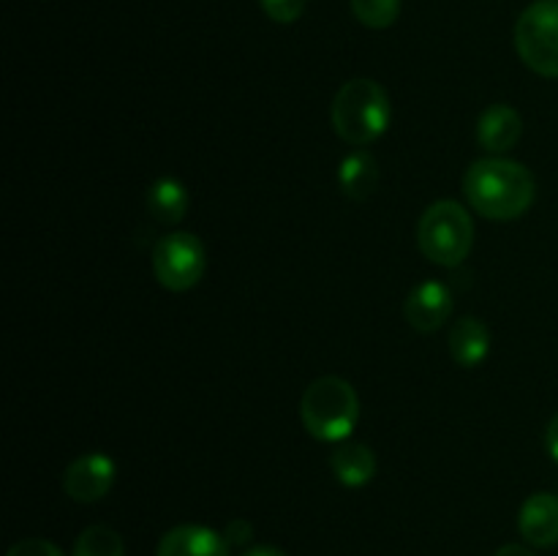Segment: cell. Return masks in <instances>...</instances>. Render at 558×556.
<instances>
[{"instance_id":"cell-1","label":"cell","mask_w":558,"mask_h":556,"mask_svg":"<svg viewBox=\"0 0 558 556\" xmlns=\"http://www.w3.org/2000/svg\"><path fill=\"white\" fill-rule=\"evenodd\" d=\"M463 196L490 221H515L534 205L537 183L523 164L505 156H488L466 169Z\"/></svg>"},{"instance_id":"cell-2","label":"cell","mask_w":558,"mask_h":556,"mask_svg":"<svg viewBox=\"0 0 558 556\" xmlns=\"http://www.w3.org/2000/svg\"><path fill=\"white\" fill-rule=\"evenodd\" d=\"M332 129L347 145L365 147L379 140L392 118V104L385 87L374 80L343 82L341 90L332 98Z\"/></svg>"},{"instance_id":"cell-3","label":"cell","mask_w":558,"mask_h":556,"mask_svg":"<svg viewBox=\"0 0 558 556\" xmlns=\"http://www.w3.org/2000/svg\"><path fill=\"white\" fill-rule=\"evenodd\" d=\"M300 420L314 439L347 442L360 420V398L341 376H319L300 398Z\"/></svg>"},{"instance_id":"cell-4","label":"cell","mask_w":558,"mask_h":556,"mask_svg":"<svg viewBox=\"0 0 558 556\" xmlns=\"http://www.w3.org/2000/svg\"><path fill=\"white\" fill-rule=\"evenodd\" d=\"M417 243L425 259L439 267H458L466 262L474 245V221L456 200H439L425 207L417 223Z\"/></svg>"},{"instance_id":"cell-5","label":"cell","mask_w":558,"mask_h":556,"mask_svg":"<svg viewBox=\"0 0 558 556\" xmlns=\"http://www.w3.org/2000/svg\"><path fill=\"white\" fill-rule=\"evenodd\" d=\"M518 58L534 74L558 80V0H534L515 22Z\"/></svg>"},{"instance_id":"cell-6","label":"cell","mask_w":558,"mask_h":556,"mask_svg":"<svg viewBox=\"0 0 558 556\" xmlns=\"http://www.w3.org/2000/svg\"><path fill=\"white\" fill-rule=\"evenodd\" d=\"M153 273L169 292H189L202 281L207 267L205 245L191 232H169L153 245Z\"/></svg>"},{"instance_id":"cell-7","label":"cell","mask_w":558,"mask_h":556,"mask_svg":"<svg viewBox=\"0 0 558 556\" xmlns=\"http://www.w3.org/2000/svg\"><path fill=\"white\" fill-rule=\"evenodd\" d=\"M114 474H118V467L112 458L104 452H85L65 467L63 491L69 499L80 505H93L112 491Z\"/></svg>"},{"instance_id":"cell-8","label":"cell","mask_w":558,"mask_h":556,"mask_svg":"<svg viewBox=\"0 0 558 556\" xmlns=\"http://www.w3.org/2000/svg\"><path fill=\"white\" fill-rule=\"evenodd\" d=\"M156 556H232V545L216 529L180 523L158 540Z\"/></svg>"},{"instance_id":"cell-9","label":"cell","mask_w":558,"mask_h":556,"mask_svg":"<svg viewBox=\"0 0 558 556\" xmlns=\"http://www.w3.org/2000/svg\"><path fill=\"white\" fill-rule=\"evenodd\" d=\"M452 314V292L441 281H425L409 292L407 322L417 333H436Z\"/></svg>"},{"instance_id":"cell-10","label":"cell","mask_w":558,"mask_h":556,"mask_svg":"<svg viewBox=\"0 0 558 556\" xmlns=\"http://www.w3.org/2000/svg\"><path fill=\"white\" fill-rule=\"evenodd\" d=\"M518 532L534 548H554L558 545V496L532 494L518 512Z\"/></svg>"},{"instance_id":"cell-11","label":"cell","mask_w":558,"mask_h":556,"mask_svg":"<svg viewBox=\"0 0 558 556\" xmlns=\"http://www.w3.org/2000/svg\"><path fill=\"white\" fill-rule=\"evenodd\" d=\"M523 136V118L510 104H490L477 120V142L483 150L501 156L512 150Z\"/></svg>"},{"instance_id":"cell-12","label":"cell","mask_w":558,"mask_h":556,"mask_svg":"<svg viewBox=\"0 0 558 556\" xmlns=\"http://www.w3.org/2000/svg\"><path fill=\"white\" fill-rule=\"evenodd\" d=\"M330 469L347 488H363L376 474V456L363 442H338L330 452Z\"/></svg>"},{"instance_id":"cell-13","label":"cell","mask_w":558,"mask_h":556,"mask_svg":"<svg viewBox=\"0 0 558 556\" xmlns=\"http://www.w3.org/2000/svg\"><path fill=\"white\" fill-rule=\"evenodd\" d=\"M490 352V330L477 316H461L450 330V354L461 368H477Z\"/></svg>"},{"instance_id":"cell-14","label":"cell","mask_w":558,"mask_h":556,"mask_svg":"<svg viewBox=\"0 0 558 556\" xmlns=\"http://www.w3.org/2000/svg\"><path fill=\"white\" fill-rule=\"evenodd\" d=\"M338 185H341L349 200H371L374 191L379 189V164H376V158L363 147L343 156L341 167H338Z\"/></svg>"},{"instance_id":"cell-15","label":"cell","mask_w":558,"mask_h":556,"mask_svg":"<svg viewBox=\"0 0 558 556\" xmlns=\"http://www.w3.org/2000/svg\"><path fill=\"white\" fill-rule=\"evenodd\" d=\"M147 213L156 218L158 223H167V227H174L185 218L191 205L189 189L180 183L178 178H158L156 183L147 189Z\"/></svg>"},{"instance_id":"cell-16","label":"cell","mask_w":558,"mask_h":556,"mask_svg":"<svg viewBox=\"0 0 558 556\" xmlns=\"http://www.w3.org/2000/svg\"><path fill=\"white\" fill-rule=\"evenodd\" d=\"M74 556H125V543L112 527L93 523L76 537Z\"/></svg>"},{"instance_id":"cell-17","label":"cell","mask_w":558,"mask_h":556,"mask_svg":"<svg viewBox=\"0 0 558 556\" xmlns=\"http://www.w3.org/2000/svg\"><path fill=\"white\" fill-rule=\"evenodd\" d=\"M354 16L371 31H385L401 14V0H349Z\"/></svg>"},{"instance_id":"cell-18","label":"cell","mask_w":558,"mask_h":556,"mask_svg":"<svg viewBox=\"0 0 558 556\" xmlns=\"http://www.w3.org/2000/svg\"><path fill=\"white\" fill-rule=\"evenodd\" d=\"M259 3L262 11H265L272 22H281V25L298 22L305 11V0H259Z\"/></svg>"},{"instance_id":"cell-19","label":"cell","mask_w":558,"mask_h":556,"mask_svg":"<svg viewBox=\"0 0 558 556\" xmlns=\"http://www.w3.org/2000/svg\"><path fill=\"white\" fill-rule=\"evenodd\" d=\"M5 556H63V551L52 543V540H44V537H25V540H16Z\"/></svg>"},{"instance_id":"cell-20","label":"cell","mask_w":558,"mask_h":556,"mask_svg":"<svg viewBox=\"0 0 558 556\" xmlns=\"http://www.w3.org/2000/svg\"><path fill=\"white\" fill-rule=\"evenodd\" d=\"M223 537H227V543L232 545V548H248L251 545V537H254V529H251L248 521H229L227 529H223Z\"/></svg>"},{"instance_id":"cell-21","label":"cell","mask_w":558,"mask_h":556,"mask_svg":"<svg viewBox=\"0 0 558 556\" xmlns=\"http://www.w3.org/2000/svg\"><path fill=\"white\" fill-rule=\"evenodd\" d=\"M545 447H548L550 458L558 461V412L550 418L548 428H545Z\"/></svg>"},{"instance_id":"cell-22","label":"cell","mask_w":558,"mask_h":556,"mask_svg":"<svg viewBox=\"0 0 558 556\" xmlns=\"http://www.w3.org/2000/svg\"><path fill=\"white\" fill-rule=\"evenodd\" d=\"M240 556H287V554H283L281 548H276V545L262 543V545H248V548H243V554Z\"/></svg>"},{"instance_id":"cell-23","label":"cell","mask_w":558,"mask_h":556,"mask_svg":"<svg viewBox=\"0 0 558 556\" xmlns=\"http://www.w3.org/2000/svg\"><path fill=\"white\" fill-rule=\"evenodd\" d=\"M494 556H537V554H534V551H529L526 545H521V543H507V545H501Z\"/></svg>"}]
</instances>
